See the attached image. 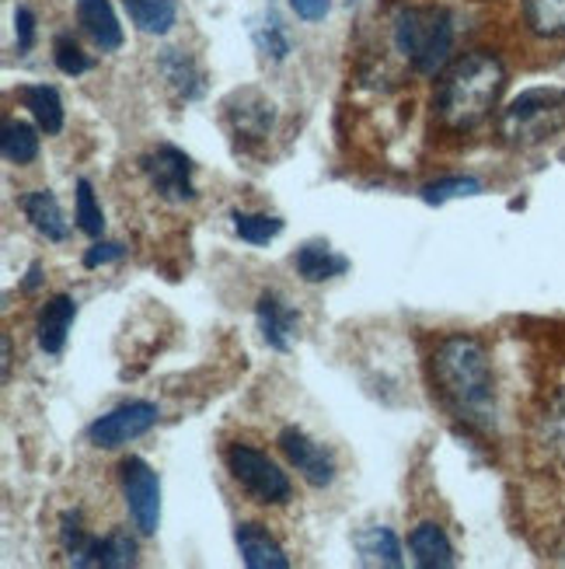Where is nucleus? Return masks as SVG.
<instances>
[{"mask_svg":"<svg viewBox=\"0 0 565 569\" xmlns=\"http://www.w3.org/2000/svg\"><path fill=\"white\" fill-rule=\"evenodd\" d=\"M430 378L444 409L468 430H496V375L475 336H447L430 357Z\"/></svg>","mask_w":565,"mask_h":569,"instance_id":"1","label":"nucleus"},{"mask_svg":"<svg viewBox=\"0 0 565 569\" xmlns=\"http://www.w3.org/2000/svg\"><path fill=\"white\" fill-rule=\"evenodd\" d=\"M503 88H506L503 60L496 53H488V49H475V53L451 60V67L440 73L433 109L447 130L454 133L475 130L500 106Z\"/></svg>","mask_w":565,"mask_h":569,"instance_id":"2","label":"nucleus"},{"mask_svg":"<svg viewBox=\"0 0 565 569\" xmlns=\"http://www.w3.org/2000/svg\"><path fill=\"white\" fill-rule=\"evenodd\" d=\"M391 42L423 78H436L451 67L454 53V14L440 4H412L395 14Z\"/></svg>","mask_w":565,"mask_h":569,"instance_id":"3","label":"nucleus"},{"mask_svg":"<svg viewBox=\"0 0 565 569\" xmlns=\"http://www.w3.org/2000/svg\"><path fill=\"white\" fill-rule=\"evenodd\" d=\"M565 130V88H527L500 116V137L509 147H542Z\"/></svg>","mask_w":565,"mask_h":569,"instance_id":"4","label":"nucleus"},{"mask_svg":"<svg viewBox=\"0 0 565 569\" xmlns=\"http://www.w3.org/2000/svg\"><path fill=\"white\" fill-rule=\"evenodd\" d=\"M224 465L231 479L249 492V497L262 507H286L293 500V486L286 479L283 468L262 455L259 448H252V443H231V448L224 451Z\"/></svg>","mask_w":565,"mask_h":569,"instance_id":"5","label":"nucleus"},{"mask_svg":"<svg viewBox=\"0 0 565 569\" xmlns=\"http://www.w3.org/2000/svg\"><path fill=\"white\" fill-rule=\"evenodd\" d=\"M140 171H143L147 186H151L164 203L182 207V203H192L195 196H200L195 192V182H192L195 164L175 143H158L147 154H140Z\"/></svg>","mask_w":565,"mask_h":569,"instance_id":"6","label":"nucleus"},{"mask_svg":"<svg viewBox=\"0 0 565 569\" xmlns=\"http://www.w3.org/2000/svg\"><path fill=\"white\" fill-rule=\"evenodd\" d=\"M119 486H122V500H127L133 528L140 535H154L158 525H161V482H158V472L140 455H130V458H122V465H119Z\"/></svg>","mask_w":565,"mask_h":569,"instance_id":"7","label":"nucleus"},{"mask_svg":"<svg viewBox=\"0 0 565 569\" xmlns=\"http://www.w3.org/2000/svg\"><path fill=\"white\" fill-rule=\"evenodd\" d=\"M220 109H224V122H228L231 137L244 147L265 143L276 127L273 98L262 94L259 88H234L224 102H220Z\"/></svg>","mask_w":565,"mask_h":569,"instance_id":"8","label":"nucleus"},{"mask_svg":"<svg viewBox=\"0 0 565 569\" xmlns=\"http://www.w3.org/2000/svg\"><path fill=\"white\" fill-rule=\"evenodd\" d=\"M158 416H161L158 406L147 402V399L122 402V406H115L105 416L94 419V423L88 427V440L102 451H115V448H122V443H133L143 433H151L158 427Z\"/></svg>","mask_w":565,"mask_h":569,"instance_id":"9","label":"nucleus"},{"mask_svg":"<svg viewBox=\"0 0 565 569\" xmlns=\"http://www.w3.org/2000/svg\"><path fill=\"white\" fill-rule=\"evenodd\" d=\"M276 443H280V451L290 461L293 472H297L311 489H329L335 482L339 468H335L332 451L325 448L322 440H314L307 430H301V427H283L276 433Z\"/></svg>","mask_w":565,"mask_h":569,"instance_id":"10","label":"nucleus"},{"mask_svg":"<svg viewBox=\"0 0 565 569\" xmlns=\"http://www.w3.org/2000/svg\"><path fill=\"white\" fill-rule=\"evenodd\" d=\"M255 321H259V332H262V342L269 350L276 353H290L293 339H297V329H301V311L293 308L290 301L276 290H262L259 301H255Z\"/></svg>","mask_w":565,"mask_h":569,"instance_id":"11","label":"nucleus"},{"mask_svg":"<svg viewBox=\"0 0 565 569\" xmlns=\"http://www.w3.org/2000/svg\"><path fill=\"white\" fill-rule=\"evenodd\" d=\"M158 73H161L164 88L175 94L179 102H200V98L206 94V73L185 53V49L164 46L158 53Z\"/></svg>","mask_w":565,"mask_h":569,"instance_id":"12","label":"nucleus"},{"mask_svg":"<svg viewBox=\"0 0 565 569\" xmlns=\"http://www.w3.org/2000/svg\"><path fill=\"white\" fill-rule=\"evenodd\" d=\"M73 318H78V301H73L70 293H57V297H49V301L42 305V311L36 318V342H39V350L46 357H60L63 353Z\"/></svg>","mask_w":565,"mask_h":569,"instance_id":"13","label":"nucleus"},{"mask_svg":"<svg viewBox=\"0 0 565 569\" xmlns=\"http://www.w3.org/2000/svg\"><path fill=\"white\" fill-rule=\"evenodd\" d=\"M24 220L32 224L36 234H42L46 241H67L70 238V220L57 200V192H49V189H32V192H24L21 200H18Z\"/></svg>","mask_w":565,"mask_h":569,"instance_id":"14","label":"nucleus"},{"mask_svg":"<svg viewBox=\"0 0 565 569\" xmlns=\"http://www.w3.org/2000/svg\"><path fill=\"white\" fill-rule=\"evenodd\" d=\"M234 541H238L241 562L249 569H286L290 566L286 552L280 549V541L255 521H241L234 531Z\"/></svg>","mask_w":565,"mask_h":569,"instance_id":"15","label":"nucleus"},{"mask_svg":"<svg viewBox=\"0 0 565 569\" xmlns=\"http://www.w3.org/2000/svg\"><path fill=\"white\" fill-rule=\"evenodd\" d=\"M353 549L363 566H384V569H402V541L387 525H366L353 535Z\"/></svg>","mask_w":565,"mask_h":569,"instance_id":"16","label":"nucleus"},{"mask_svg":"<svg viewBox=\"0 0 565 569\" xmlns=\"http://www.w3.org/2000/svg\"><path fill=\"white\" fill-rule=\"evenodd\" d=\"M78 24L102 53L122 49V24L112 11V0H78Z\"/></svg>","mask_w":565,"mask_h":569,"instance_id":"17","label":"nucleus"},{"mask_svg":"<svg viewBox=\"0 0 565 569\" xmlns=\"http://www.w3.org/2000/svg\"><path fill=\"white\" fill-rule=\"evenodd\" d=\"M408 552H412V562L420 569H451L457 562L447 531L440 525H433V521H423V525H415L408 531Z\"/></svg>","mask_w":565,"mask_h":569,"instance_id":"18","label":"nucleus"},{"mask_svg":"<svg viewBox=\"0 0 565 569\" xmlns=\"http://www.w3.org/2000/svg\"><path fill=\"white\" fill-rule=\"evenodd\" d=\"M293 266H297V277L304 283H325V280H335L346 273L350 259L339 256L325 241H304L297 256H293Z\"/></svg>","mask_w":565,"mask_h":569,"instance_id":"19","label":"nucleus"},{"mask_svg":"<svg viewBox=\"0 0 565 569\" xmlns=\"http://www.w3.org/2000/svg\"><path fill=\"white\" fill-rule=\"evenodd\" d=\"M60 549L67 556L70 566L78 569H94V559H98V535H91L84 528V517L81 510H63L60 513Z\"/></svg>","mask_w":565,"mask_h":569,"instance_id":"20","label":"nucleus"},{"mask_svg":"<svg viewBox=\"0 0 565 569\" xmlns=\"http://www.w3.org/2000/svg\"><path fill=\"white\" fill-rule=\"evenodd\" d=\"M18 98L24 102V109L32 112L36 127L46 137L63 133V98H60V91L53 84H24L18 91Z\"/></svg>","mask_w":565,"mask_h":569,"instance_id":"21","label":"nucleus"},{"mask_svg":"<svg viewBox=\"0 0 565 569\" xmlns=\"http://www.w3.org/2000/svg\"><path fill=\"white\" fill-rule=\"evenodd\" d=\"M122 8L143 36H168L179 21V0H122Z\"/></svg>","mask_w":565,"mask_h":569,"instance_id":"22","label":"nucleus"},{"mask_svg":"<svg viewBox=\"0 0 565 569\" xmlns=\"http://www.w3.org/2000/svg\"><path fill=\"white\" fill-rule=\"evenodd\" d=\"M39 127L24 119H14L8 116L4 127H0V154L11 164H32L39 158Z\"/></svg>","mask_w":565,"mask_h":569,"instance_id":"23","label":"nucleus"},{"mask_svg":"<svg viewBox=\"0 0 565 569\" xmlns=\"http://www.w3.org/2000/svg\"><path fill=\"white\" fill-rule=\"evenodd\" d=\"M252 39H255V49H259V53H262L265 60H273V63H283V60L290 57V49H293L286 24H283V18L276 14L273 4H269V8L262 11V18L252 24Z\"/></svg>","mask_w":565,"mask_h":569,"instance_id":"24","label":"nucleus"},{"mask_svg":"<svg viewBox=\"0 0 565 569\" xmlns=\"http://www.w3.org/2000/svg\"><path fill=\"white\" fill-rule=\"evenodd\" d=\"M524 21L537 39H565V0H524Z\"/></svg>","mask_w":565,"mask_h":569,"instance_id":"25","label":"nucleus"},{"mask_svg":"<svg viewBox=\"0 0 565 569\" xmlns=\"http://www.w3.org/2000/svg\"><path fill=\"white\" fill-rule=\"evenodd\" d=\"M537 440H542L545 455L565 468V388L548 402L542 423H537Z\"/></svg>","mask_w":565,"mask_h":569,"instance_id":"26","label":"nucleus"},{"mask_svg":"<svg viewBox=\"0 0 565 569\" xmlns=\"http://www.w3.org/2000/svg\"><path fill=\"white\" fill-rule=\"evenodd\" d=\"M130 566H137V541L130 531L112 528L109 535H98L94 569H130Z\"/></svg>","mask_w":565,"mask_h":569,"instance_id":"27","label":"nucleus"},{"mask_svg":"<svg viewBox=\"0 0 565 569\" xmlns=\"http://www.w3.org/2000/svg\"><path fill=\"white\" fill-rule=\"evenodd\" d=\"M73 224H78V231L88 238L105 234V213H102V207H98L94 189L88 179H78V186H73Z\"/></svg>","mask_w":565,"mask_h":569,"instance_id":"28","label":"nucleus"},{"mask_svg":"<svg viewBox=\"0 0 565 569\" xmlns=\"http://www.w3.org/2000/svg\"><path fill=\"white\" fill-rule=\"evenodd\" d=\"M231 224H234V234L249 244H269L273 238L283 234V220L273 217V213H244V210H234L231 213Z\"/></svg>","mask_w":565,"mask_h":569,"instance_id":"29","label":"nucleus"},{"mask_svg":"<svg viewBox=\"0 0 565 569\" xmlns=\"http://www.w3.org/2000/svg\"><path fill=\"white\" fill-rule=\"evenodd\" d=\"M482 182L472 176H451V179H436L430 186H423V200L430 207H444L451 200H461V196H478Z\"/></svg>","mask_w":565,"mask_h":569,"instance_id":"30","label":"nucleus"},{"mask_svg":"<svg viewBox=\"0 0 565 569\" xmlns=\"http://www.w3.org/2000/svg\"><path fill=\"white\" fill-rule=\"evenodd\" d=\"M53 63L60 73H67V78H81V73L91 70V57L84 53V49L78 46V39H73L70 32H60L53 39Z\"/></svg>","mask_w":565,"mask_h":569,"instance_id":"31","label":"nucleus"},{"mask_svg":"<svg viewBox=\"0 0 565 569\" xmlns=\"http://www.w3.org/2000/svg\"><path fill=\"white\" fill-rule=\"evenodd\" d=\"M122 256H127V244L122 241H102L94 238V244L84 252V269H98V266H109V262H119Z\"/></svg>","mask_w":565,"mask_h":569,"instance_id":"32","label":"nucleus"},{"mask_svg":"<svg viewBox=\"0 0 565 569\" xmlns=\"http://www.w3.org/2000/svg\"><path fill=\"white\" fill-rule=\"evenodd\" d=\"M14 36H18L21 53H29V49L36 46V14H32V8H24V4L14 8Z\"/></svg>","mask_w":565,"mask_h":569,"instance_id":"33","label":"nucleus"},{"mask_svg":"<svg viewBox=\"0 0 565 569\" xmlns=\"http://www.w3.org/2000/svg\"><path fill=\"white\" fill-rule=\"evenodd\" d=\"M290 11L301 21L314 24V21H325V14L332 11V0H290Z\"/></svg>","mask_w":565,"mask_h":569,"instance_id":"34","label":"nucleus"},{"mask_svg":"<svg viewBox=\"0 0 565 569\" xmlns=\"http://www.w3.org/2000/svg\"><path fill=\"white\" fill-rule=\"evenodd\" d=\"M42 262H32L29 266V273H24V280H21V293H36L39 287H42Z\"/></svg>","mask_w":565,"mask_h":569,"instance_id":"35","label":"nucleus"},{"mask_svg":"<svg viewBox=\"0 0 565 569\" xmlns=\"http://www.w3.org/2000/svg\"><path fill=\"white\" fill-rule=\"evenodd\" d=\"M11 363H14V350H11V336H4V381H11Z\"/></svg>","mask_w":565,"mask_h":569,"instance_id":"36","label":"nucleus"}]
</instances>
